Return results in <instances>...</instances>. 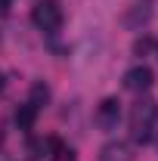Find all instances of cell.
<instances>
[{"label": "cell", "mask_w": 158, "mask_h": 161, "mask_svg": "<svg viewBox=\"0 0 158 161\" xmlns=\"http://www.w3.org/2000/svg\"><path fill=\"white\" fill-rule=\"evenodd\" d=\"M47 102H50V87H47L43 80L31 84V105H34V108H40V105H47Z\"/></svg>", "instance_id": "cell-8"}, {"label": "cell", "mask_w": 158, "mask_h": 161, "mask_svg": "<svg viewBox=\"0 0 158 161\" xmlns=\"http://www.w3.org/2000/svg\"><path fill=\"white\" fill-rule=\"evenodd\" d=\"M13 121H16V127H19V130H31V127H34V121H37V108H34L31 102H28V105H19Z\"/></svg>", "instance_id": "cell-7"}, {"label": "cell", "mask_w": 158, "mask_h": 161, "mask_svg": "<svg viewBox=\"0 0 158 161\" xmlns=\"http://www.w3.org/2000/svg\"><path fill=\"white\" fill-rule=\"evenodd\" d=\"M149 19H152V0H137V3H130L127 13H124V25H127V28H143Z\"/></svg>", "instance_id": "cell-4"}, {"label": "cell", "mask_w": 158, "mask_h": 161, "mask_svg": "<svg viewBox=\"0 0 158 161\" xmlns=\"http://www.w3.org/2000/svg\"><path fill=\"white\" fill-rule=\"evenodd\" d=\"M130 130L137 142H152L158 140V105L155 99H139L130 108Z\"/></svg>", "instance_id": "cell-1"}, {"label": "cell", "mask_w": 158, "mask_h": 161, "mask_svg": "<svg viewBox=\"0 0 158 161\" xmlns=\"http://www.w3.org/2000/svg\"><path fill=\"white\" fill-rule=\"evenodd\" d=\"M0 90H3V75H0Z\"/></svg>", "instance_id": "cell-12"}, {"label": "cell", "mask_w": 158, "mask_h": 161, "mask_svg": "<svg viewBox=\"0 0 158 161\" xmlns=\"http://www.w3.org/2000/svg\"><path fill=\"white\" fill-rule=\"evenodd\" d=\"M152 80H155L152 68L137 65V68H130V71L124 75V87H127V90H133V93H143V90H149V87H152Z\"/></svg>", "instance_id": "cell-5"}, {"label": "cell", "mask_w": 158, "mask_h": 161, "mask_svg": "<svg viewBox=\"0 0 158 161\" xmlns=\"http://www.w3.org/2000/svg\"><path fill=\"white\" fill-rule=\"evenodd\" d=\"M118 121H121V102L115 99V96L102 99L99 108H96V124L102 130H112V127H118Z\"/></svg>", "instance_id": "cell-3"}, {"label": "cell", "mask_w": 158, "mask_h": 161, "mask_svg": "<svg viewBox=\"0 0 158 161\" xmlns=\"http://www.w3.org/2000/svg\"><path fill=\"white\" fill-rule=\"evenodd\" d=\"M149 50H152V40L149 37H139L137 43H133V53H137V56H146Z\"/></svg>", "instance_id": "cell-9"}, {"label": "cell", "mask_w": 158, "mask_h": 161, "mask_svg": "<svg viewBox=\"0 0 158 161\" xmlns=\"http://www.w3.org/2000/svg\"><path fill=\"white\" fill-rule=\"evenodd\" d=\"M9 9V0H0V13H6Z\"/></svg>", "instance_id": "cell-11"}, {"label": "cell", "mask_w": 158, "mask_h": 161, "mask_svg": "<svg viewBox=\"0 0 158 161\" xmlns=\"http://www.w3.org/2000/svg\"><path fill=\"white\" fill-rule=\"evenodd\" d=\"M53 161H78V158H75V152H71V149H59V152L53 155Z\"/></svg>", "instance_id": "cell-10"}, {"label": "cell", "mask_w": 158, "mask_h": 161, "mask_svg": "<svg viewBox=\"0 0 158 161\" xmlns=\"http://www.w3.org/2000/svg\"><path fill=\"white\" fill-rule=\"evenodd\" d=\"M99 161H133V152L127 142H109L99 152Z\"/></svg>", "instance_id": "cell-6"}, {"label": "cell", "mask_w": 158, "mask_h": 161, "mask_svg": "<svg viewBox=\"0 0 158 161\" xmlns=\"http://www.w3.org/2000/svg\"><path fill=\"white\" fill-rule=\"evenodd\" d=\"M31 19L40 31H59L62 25V6L59 0H40L37 6L31 9Z\"/></svg>", "instance_id": "cell-2"}]
</instances>
